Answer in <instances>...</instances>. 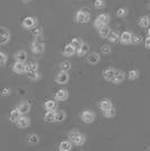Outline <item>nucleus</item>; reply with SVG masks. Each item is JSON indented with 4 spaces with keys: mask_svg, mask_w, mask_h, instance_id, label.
I'll return each mask as SVG.
<instances>
[{
    "mask_svg": "<svg viewBox=\"0 0 150 151\" xmlns=\"http://www.w3.org/2000/svg\"><path fill=\"white\" fill-rule=\"evenodd\" d=\"M132 37H133V34L131 32H123L120 36V42L122 44H131L132 43Z\"/></svg>",
    "mask_w": 150,
    "mask_h": 151,
    "instance_id": "obj_6",
    "label": "nucleus"
},
{
    "mask_svg": "<svg viewBox=\"0 0 150 151\" xmlns=\"http://www.w3.org/2000/svg\"><path fill=\"white\" fill-rule=\"evenodd\" d=\"M36 25H38V19L33 16H27L22 22V26L26 29H33L36 27Z\"/></svg>",
    "mask_w": 150,
    "mask_h": 151,
    "instance_id": "obj_1",
    "label": "nucleus"
},
{
    "mask_svg": "<svg viewBox=\"0 0 150 151\" xmlns=\"http://www.w3.org/2000/svg\"><path fill=\"white\" fill-rule=\"evenodd\" d=\"M31 51L34 53V54H38V53H42L45 49V45L43 43H41V42H38V41H35V42H33L31 44Z\"/></svg>",
    "mask_w": 150,
    "mask_h": 151,
    "instance_id": "obj_7",
    "label": "nucleus"
},
{
    "mask_svg": "<svg viewBox=\"0 0 150 151\" xmlns=\"http://www.w3.org/2000/svg\"><path fill=\"white\" fill-rule=\"evenodd\" d=\"M147 34H148V36L150 37V28H148V32H147Z\"/></svg>",
    "mask_w": 150,
    "mask_h": 151,
    "instance_id": "obj_47",
    "label": "nucleus"
},
{
    "mask_svg": "<svg viewBox=\"0 0 150 151\" xmlns=\"http://www.w3.org/2000/svg\"><path fill=\"white\" fill-rule=\"evenodd\" d=\"M94 6L96 9H104L106 6V2H105V0H95Z\"/></svg>",
    "mask_w": 150,
    "mask_h": 151,
    "instance_id": "obj_35",
    "label": "nucleus"
},
{
    "mask_svg": "<svg viewBox=\"0 0 150 151\" xmlns=\"http://www.w3.org/2000/svg\"><path fill=\"white\" fill-rule=\"evenodd\" d=\"M7 60H8V57H7L6 53H5V52H0V65H1L2 68L6 65Z\"/></svg>",
    "mask_w": 150,
    "mask_h": 151,
    "instance_id": "obj_37",
    "label": "nucleus"
},
{
    "mask_svg": "<svg viewBox=\"0 0 150 151\" xmlns=\"http://www.w3.org/2000/svg\"><path fill=\"white\" fill-rule=\"evenodd\" d=\"M71 149H72V143H71L70 140L69 141H62L59 145V150L60 151H70Z\"/></svg>",
    "mask_w": 150,
    "mask_h": 151,
    "instance_id": "obj_20",
    "label": "nucleus"
},
{
    "mask_svg": "<svg viewBox=\"0 0 150 151\" xmlns=\"http://www.w3.org/2000/svg\"><path fill=\"white\" fill-rule=\"evenodd\" d=\"M111 46L108 44H104L102 46V52L104 53V54H108V53H111Z\"/></svg>",
    "mask_w": 150,
    "mask_h": 151,
    "instance_id": "obj_43",
    "label": "nucleus"
},
{
    "mask_svg": "<svg viewBox=\"0 0 150 151\" xmlns=\"http://www.w3.org/2000/svg\"><path fill=\"white\" fill-rule=\"evenodd\" d=\"M16 124H17L19 129H27L28 126L31 125V119L28 116H26V115H22Z\"/></svg>",
    "mask_w": 150,
    "mask_h": 151,
    "instance_id": "obj_8",
    "label": "nucleus"
},
{
    "mask_svg": "<svg viewBox=\"0 0 150 151\" xmlns=\"http://www.w3.org/2000/svg\"><path fill=\"white\" fill-rule=\"evenodd\" d=\"M144 45H146V49L150 50V37H149V36H148V38L146 40V42H144Z\"/></svg>",
    "mask_w": 150,
    "mask_h": 151,
    "instance_id": "obj_45",
    "label": "nucleus"
},
{
    "mask_svg": "<svg viewBox=\"0 0 150 151\" xmlns=\"http://www.w3.org/2000/svg\"><path fill=\"white\" fill-rule=\"evenodd\" d=\"M10 93H12V90H10L9 88H4V89H2V91H1V95L6 97V96H9V95H10Z\"/></svg>",
    "mask_w": 150,
    "mask_h": 151,
    "instance_id": "obj_44",
    "label": "nucleus"
},
{
    "mask_svg": "<svg viewBox=\"0 0 150 151\" xmlns=\"http://www.w3.org/2000/svg\"><path fill=\"white\" fill-rule=\"evenodd\" d=\"M76 22L79 23V24H85V23H88L90 20V14L85 12V10H78L76 13Z\"/></svg>",
    "mask_w": 150,
    "mask_h": 151,
    "instance_id": "obj_2",
    "label": "nucleus"
},
{
    "mask_svg": "<svg viewBox=\"0 0 150 151\" xmlns=\"http://www.w3.org/2000/svg\"><path fill=\"white\" fill-rule=\"evenodd\" d=\"M79 131H77V130H75V131H71V132H69V134H68V138H69V140L70 141H74L75 140V138L79 134Z\"/></svg>",
    "mask_w": 150,
    "mask_h": 151,
    "instance_id": "obj_42",
    "label": "nucleus"
},
{
    "mask_svg": "<svg viewBox=\"0 0 150 151\" xmlns=\"http://www.w3.org/2000/svg\"><path fill=\"white\" fill-rule=\"evenodd\" d=\"M128 78H129L130 80H137L138 78H139V71L136 69L130 70L129 73H128Z\"/></svg>",
    "mask_w": 150,
    "mask_h": 151,
    "instance_id": "obj_33",
    "label": "nucleus"
},
{
    "mask_svg": "<svg viewBox=\"0 0 150 151\" xmlns=\"http://www.w3.org/2000/svg\"><path fill=\"white\" fill-rule=\"evenodd\" d=\"M128 15V9L124 8V7H121L118 9V12H116V16L118 17H125Z\"/></svg>",
    "mask_w": 150,
    "mask_h": 151,
    "instance_id": "obj_38",
    "label": "nucleus"
},
{
    "mask_svg": "<svg viewBox=\"0 0 150 151\" xmlns=\"http://www.w3.org/2000/svg\"><path fill=\"white\" fill-rule=\"evenodd\" d=\"M141 42H142V36H141V35H133L131 44H139V43H141Z\"/></svg>",
    "mask_w": 150,
    "mask_h": 151,
    "instance_id": "obj_40",
    "label": "nucleus"
},
{
    "mask_svg": "<svg viewBox=\"0 0 150 151\" xmlns=\"http://www.w3.org/2000/svg\"><path fill=\"white\" fill-rule=\"evenodd\" d=\"M75 53H77V50L71 45V43H69L64 46V50H63V55L64 57H72Z\"/></svg>",
    "mask_w": 150,
    "mask_h": 151,
    "instance_id": "obj_16",
    "label": "nucleus"
},
{
    "mask_svg": "<svg viewBox=\"0 0 150 151\" xmlns=\"http://www.w3.org/2000/svg\"><path fill=\"white\" fill-rule=\"evenodd\" d=\"M56 111H48L46 114L44 115V120L48 123H52V122H56Z\"/></svg>",
    "mask_w": 150,
    "mask_h": 151,
    "instance_id": "obj_17",
    "label": "nucleus"
},
{
    "mask_svg": "<svg viewBox=\"0 0 150 151\" xmlns=\"http://www.w3.org/2000/svg\"><path fill=\"white\" fill-rule=\"evenodd\" d=\"M13 71L17 75L26 72V63L22 62V61H16L13 64Z\"/></svg>",
    "mask_w": 150,
    "mask_h": 151,
    "instance_id": "obj_5",
    "label": "nucleus"
},
{
    "mask_svg": "<svg viewBox=\"0 0 150 151\" xmlns=\"http://www.w3.org/2000/svg\"><path fill=\"white\" fill-rule=\"evenodd\" d=\"M68 97H69V93H68V90H66V89H59L56 93V99L58 101H67Z\"/></svg>",
    "mask_w": 150,
    "mask_h": 151,
    "instance_id": "obj_11",
    "label": "nucleus"
},
{
    "mask_svg": "<svg viewBox=\"0 0 150 151\" xmlns=\"http://www.w3.org/2000/svg\"><path fill=\"white\" fill-rule=\"evenodd\" d=\"M115 72H116L115 69L108 68V69H105L103 71V77H104V79H105L106 81H112L114 76H115Z\"/></svg>",
    "mask_w": 150,
    "mask_h": 151,
    "instance_id": "obj_14",
    "label": "nucleus"
},
{
    "mask_svg": "<svg viewBox=\"0 0 150 151\" xmlns=\"http://www.w3.org/2000/svg\"><path fill=\"white\" fill-rule=\"evenodd\" d=\"M85 142H86V135L82 134V133H79V134L75 138V140L72 141V143H74L75 145H78V147L85 145Z\"/></svg>",
    "mask_w": 150,
    "mask_h": 151,
    "instance_id": "obj_18",
    "label": "nucleus"
},
{
    "mask_svg": "<svg viewBox=\"0 0 150 151\" xmlns=\"http://www.w3.org/2000/svg\"><path fill=\"white\" fill-rule=\"evenodd\" d=\"M27 141H28V143H30V145H38V142H40V139H38V134H35V133H31V134L27 137Z\"/></svg>",
    "mask_w": 150,
    "mask_h": 151,
    "instance_id": "obj_27",
    "label": "nucleus"
},
{
    "mask_svg": "<svg viewBox=\"0 0 150 151\" xmlns=\"http://www.w3.org/2000/svg\"><path fill=\"white\" fill-rule=\"evenodd\" d=\"M14 58H15V60H16V61L25 62L26 60H27V53H26L25 51L20 50V51L16 52V53L14 54Z\"/></svg>",
    "mask_w": 150,
    "mask_h": 151,
    "instance_id": "obj_19",
    "label": "nucleus"
},
{
    "mask_svg": "<svg viewBox=\"0 0 150 151\" xmlns=\"http://www.w3.org/2000/svg\"><path fill=\"white\" fill-rule=\"evenodd\" d=\"M149 18H150V17H149Z\"/></svg>",
    "mask_w": 150,
    "mask_h": 151,
    "instance_id": "obj_49",
    "label": "nucleus"
},
{
    "mask_svg": "<svg viewBox=\"0 0 150 151\" xmlns=\"http://www.w3.org/2000/svg\"><path fill=\"white\" fill-rule=\"evenodd\" d=\"M23 2H25V4H28V2H31V0H22Z\"/></svg>",
    "mask_w": 150,
    "mask_h": 151,
    "instance_id": "obj_46",
    "label": "nucleus"
},
{
    "mask_svg": "<svg viewBox=\"0 0 150 151\" xmlns=\"http://www.w3.org/2000/svg\"><path fill=\"white\" fill-rule=\"evenodd\" d=\"M124 79H125L124 71H122V70H116V72H115V76H114V78H113L112 82L114 83V85H120V83L123 82Z\"/></svg>",
    "mask_w": 150,
    "mask_h": 151,
    "instance_id": "obj_9",
    "label": "nucleus"
},
{
    "mask_svg": "<svg viewBox=\"0 0 150 151\" xmlns=\"http://www.w3.org/2000/svg\"><path fill=\"white\" fill-rule=\"evenodd\" d=\"M56 101H45V104H44V107L48 109V111H56V108H58V103H56Z\"/></svg>",
    "mask_w": 150,
    "mask_h": 151,
    "instance_id": "obj_22",
    "label": "nucleus"
},
{
    "mask_svg": "<svg viewBox=\"0 0 150 151\" xmlns=\"http://www.w3.org/2000/svg\"><path fill=\"white\" fill-rule=\"evenodd\" d=\"M149 8H150V6H149Z\"/></svg>",
    "mask_w": 150,
    "mask_h": 151,
    "instance_id": "obj_48",
    "label": "nucleus"
},
{
    "mask_svg": "<svg viewBox=\"0 0 150 151\" xmlns=\"http://www.w3.org/2000/svg\"><path fill=\"white\" fill-rule=\"evenodd\" d=\"M66 117H67V114L64 111H59V112H56V122H59V123H61L63 121L66 120Z\"/></svg>",
    "mask_w": 150,
    "mask_h": 151,
    "instance_id": "obj_32",
    "label": "nucleus"
},
{
    "mask_svg": "<svg viewBox=\"0 0 150 151\" xmlns=\"http://www.w3.org/2000/svg\"><path fill=\"white\" fill-rule=\"evenodd\" d=\"M19 109V112L23 114V115H26V114H28L30 112H31V104L28 103V101H22L20 104L18 105V107H17Z\"/></svg>",
    "mask_w": 150,
    "mask_h": 151,
    "instance_id": "obj_13",
    "label": "nucleus"
},
{
    "mask_svg": "<svg viewBox=\"0 0 150 151\" xmlns=\"http://www.w3.org/2000/svg\"><path fill=\"white\" fill-rule=\"evenodd\" d=\"M115 114H116V109L114 108V106L111 107V108H108V109H106V111H103V115H104V117H106V119L114 117Z\"/></svg>",
    "mask_w": 150,
    "mask_h": 151,
    "instance_id": "obj_30",
    "label": "nucleus"
},
{
    "mask_svg": "<svg viewBox=\"0 0 150 151\" xmlns=\"http://www.w3.org/2000/svg\"><path fill=\"white\" fill-rule=\"evenodd\" d=\"M27 77L32 81H36V80H38L41 78V73L38 72V70H36V71H28L27 72Z\"/></svg>",
    "mask_w": 150,
    "mask_h": 151,
    "instance_id": "obj_24",
    "label": "nucleus"
},
{
    "mask_svg": "<svg viewBox=\"0 0 150 151\" xmlns=\"http://www.w3.org/2000/svg\"><path fill=\"white\" fill-rule=\"evenodd\" d=\"M111 31H112V29H111L107 25H105L102 29L98 31V33H100V36L102 38H108V35H110Z\"/></svg>",
    "mask_w": 150,
    "mask_h": 151,
    "instance_id": "obj_26",
    "label": "nucleus"
},
{
    "mask_svg": "<svg viewBox=\"0 0 150 151\" xmlns=\"http://www.w3.org/2000/svg\"><path fill=\"white\" fill-rule=\"evenodd\" d=\"M150 25V18L148 16H142L139 19V26L142 28H147Z\"/></svg>",
    "mask_w": 150,
    "mask_h": 151,
    "instance_id": "obj_25",
    "label": "nucleus"
},
{
    "mask_svg": "<svg viewBox=\"0 0 150 151\" xmlns=\"http://www.w3.org/2000/svg\"><path fill=\"white\" fill-rule=\"evenodd\" d=\"M97 18L100 19L105 25H108V23H110V20H111V17H110L108 14H100V16H97Z\"/></svg>",
    "mask_w": 150,
    "mask_h": 151,
    "instance_id": "obj_34",
    "label": "nucleus"
},
{
    "mask_svg": "<svg viewBox=\"0 0 150 151\" xmlns=\"http://www.w3.org/2000/svg\"><path fill=\"white\" fill-rule=\"evenodd\" d=\"M71 68H72V65H71V62H69V61H63V62L60 63V69L61 70L69 71Z\"/></svg>",
    "mask_w": 150,
    "mask_h": 151,
    "instance_id": "obj_36",
    "label": "nucleus"
},
{
    "mask_svg": "<svg viewBox=\"0 0 150 151\" xmlns=\"http://www.w3.org/2000/svg\"><path fill=\"white\" fill-rule=\"evenodd\" d=\"M10 41V33L6 27H1V38H0V44L5 45Z\"/></svg>",
    "mask_w": 150,
    "mask_h": 151,
    "instance_id": "obj_10",
    "label": "nucleus"
},
{
    "mask_svg": "<svg viewBox=\"0 0 150 151\" xmlns=\"http://www.w3.org/2000/svg\"><path fill=\"white\" fill-rule=\"evenodd\" d=\"M95 119H96V114L93 111H84L81 113V120L86 124L93 123L95 121Z\"/></svg>",
    "mask_w": 150,
    "mask_h": 151,
    "instance_id": "obj_3",
    "label": "nucleus"
},
{
    "mask_svg": "<svg viewBox=\"0 0 150 151\" xmlns=\"http://www.w3.org/2000/svg\"><path fill=\"white\" fill-rule=\"evenodd\" d=\"M32 33H33L34 36H41L43 34V29L41 27H35V28H33Z\"/></svg>",
    "mask_w": 150,
    "mask_h": 151,
    "instance_id": "obj_41",
    "label": "nucleus"
},
{
    "mask_svg": "<svg viewBox=\"0 0 150 151\" xmlns=\"http://www.w3.org/2000/svg\"><path fill=\"white\" fill-rule=\"evenodd\" d=\"M88 51H89V46H88V44L87 43H84V44L81 45V47L77 51V55H78V57H84V55L87 54Z\"/></svg>",
    "mask_w": 150,
    "mask_h": 151,
    "instance_id": "obj_28",
    "label": "nucleus"
},
{
    "mask_svg": "<svg viewBox=\"0 0 150 151\" xmlns=\"http://www.w3.org/2000/svg\"><path fill=\"white\" fill-rule=\"evenodd\" d=\"M70 43H71V45L75 47L76 50L78 51L80 47H81V45L84 44V41H82L81 38H79V37H75V38H72V41H71Z\"/></svg>",
    "mask_w": 150,
    "mask_h": 151,
    "instance_id": "obj_29",
    "label": "nucleus"
},
{
    "mask_svg": "<svg viewBox=\"0 0 150 151\" xmlns=\"http://www.w3.org/2000/svg\"><path fill=\"white\" fill-rule=\"evenodd\" d=\"M56 83H59V85H66V83L69 81L68 71H66V70H60V72L56 75Z\"/></svg>",
    "mask_w": 150,
    "mask_h": 151,
    "instance_id": "obj_4",
    "label": "nucleus"
},
{
    "mask_svg": "<svg viewBox=\"0 0 150 151\" xmlns=\"http://www.w3.org/2000/svg\"><path fill=\"white\" fill-rule=\"evenodd\" d=\"M120 36H121V35L119 34V32L118 31H111L107 40H108L111 43H116L118 41H120Z\"/></svg>",
    "mask_w": 150,
    "mask_h": 151,
    "instance_id": "obj_23",
    "label": "nucleus"
},
{
    "mask_svg": "<svg viewBox=\"0 0 150 151\" xmlns=\"http://www.w3.org/2000/svg\"><path fill=\"white\" fill-rule=\"evenodd\" d=\"M100 61V57L97 52H92L90 54H88L87 57V62L90 63L92 65H96L97 63Z\"/></svg>",
    "mask_w": 150,
    "mask_h": 151,
    "instance_id": "obj_12",
    "label": "nucleus"
},
{
    "mask_svg": "<svg viewBox=\"0 0 150 151\" xmlns=\"http://www.w3.org/2000/svg\"><path fill=\"white\" fill-rule=\"evenodd\" d=\"M22 115H23V114L19 112L18 108H15V109H13V111L10 112V114H9V120H10V122H13V123H17Z\"/></svg>",
    "mask_w": 150,
    "mask_h": 151,
    "instance_id": "obj_15",
    "label": "nucleus"
},
{
    "mask_svg": "<svg viewBox=\"0 0 150 151\" xmlns=\"http://www.w3.org/2000/svg\"><path fill=\"white\" fill-rule=\"evenodd\" d=\"M38 70V63L34 62V61H30L26 63V72L28 71H36Z\"/></svg>",
    "mask_w": 150,
    "mask_h": 151,
    "instance_id": "obj_31",
    "label": "nucleus"
},
{
    "mask_svg": "<svg viewBox=\"0 0 150 151\" xmlns=\"http://www.w3.org/2000/svg\"><path fill=\"white\" fill-rule=\"evenodd\" d=\"M104 26H105V24H104V23H103L100 19L96 18L94 20V27L96 28V29H98V31H100V29H102Z\"/></svg>",
    "mask_w": 150,
    "mask_h": 151,
    "instance_id": "obj_39",
    "label": "nucleus"
},
{
    "mask_svg": "<svg viewBox=\"0 0 150 151\" xmlns=\"http://www.w3.org/2000/svg\"><path fill=\"white\" fill-rule=\"evenodd\" d=\"M111 107H113V104H112V101H111V99L105 98V99H102V101H100V108L102 111H106V109L111 108Z\"/></svg>",
    "mask_w": 150,
    "mask_h": 151,
    "instance_id": "obj_21",
    "label": "nucleus"
}]
</instances>
